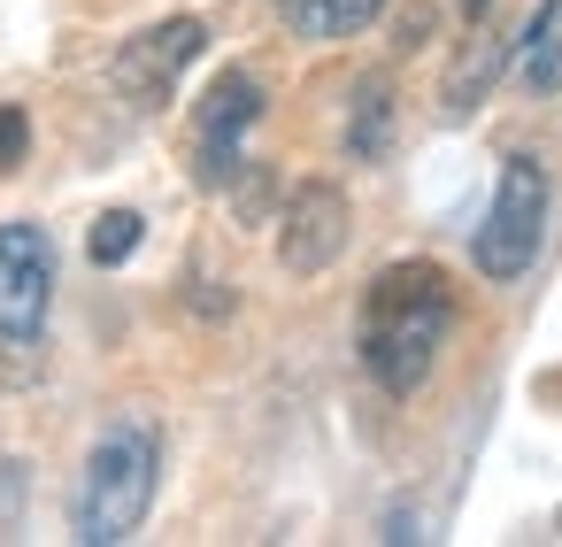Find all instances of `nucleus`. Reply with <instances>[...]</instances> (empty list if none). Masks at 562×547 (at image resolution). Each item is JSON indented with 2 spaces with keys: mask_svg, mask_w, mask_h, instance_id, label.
<instances>
[{
  "mask_svg": "<svg viewBox=\"0 0 562 547\" xmlns=\"http://www.w3.org/2000/svg\"><path fill=\"white\" fill-rule=\"evenodd\" d=\"M293 40H355L385 16V0H278Z\"/></svg>",
  "mask_w": 562,
  "mask_h": 547,
  "instance_id": "9",
  "label": "nucleus"
},
{
  "mask_svg": "<svg viewBox=\"0 0 562 547\" xmlns=\"http://www.w3.org/2000/svg\"><path fill=\"white\" fill-rule=\"evenodd\" d=\"M24 155H32V124H24L16 101H0V178L24 170Z\"/></svg>",
  "mask_w": 562,
  "mask_h": 547,
  "instance_id": "12",
  "label": "nucleus"
},
{
  "mask_svg": "<svg viewBox=\"0 0 562 547\" xmlns=\"http://www.w3.org/2000/svg\"><path fill=\"white\" fill-rule=\"evenodd\" d=\"M155 485H162V432L155 416H124L93 439L86 455V478H78V501H70V532L86 547H116L147 524L155 509Z\"/></svg>",
  "mask_w": 562,
  "mask_h": 547,
  "instance_id": "2",
  "label": "nucleus"
},
{
  "mask_svg": "<svg viewBox=\"0 0 562 547\" xmlns=\"http://www.w3.org/2000/svg\"><path fill=\"white\" fill-rule=\"evenodd\" d=\"M462 9H470V16H477V9H485V0H462Z\"/></svg>",
  "mask_w": 562,
  "mask_h": 547,
  "instance_id": "13",
  "label": "nucleus"
},
{
  "mask_svg": "<svg viewBox=\"0 0 562 547\" xmlns=\"http://www.w3.org/2000/svg\"><path fill=\"white\" fill-rule=\"evenodd\" d=\"M255 116H262V86H255L247 70H224V78L209 86V101H201V124H193V139H201V178H209V186L232 178L239 139H247Z\"/></svg>",
  "mask_w": 562,
  "mask_h": 547,
  "instance_id": "7",
  "label": "nucleus"
},
{
  "mask_svg": "<svg viewBox=\"0 0 562 547\" xmlns=\"http://www.w3.org/2000/svg\"><path fill=\"white\" fill-rule=\"evenodd\" d=\"M201 47H209V24H201V16L147 24L139 40L116 47V93H124L132 109H162V101L178 93V78L201 63Z\"/></svg>",
  "mask_w": 562,
  "mask_h": 547,
  "instance_id": "5",
  "label": "nucleus"
},
{
  "mask_svg": "<svg viewBox=\"0 0 562 547\" xmlns=\"http://www.w3.org/2000/svg\"><path fill=\"white\" fill-rule=\"evenodd\" d=\"M139 232H147V224H139L132 209H109V216L93 224V239H86V255H93L101 270H116V263H132V255H139Z\"/></svg>",
  "mask_w": 562,
  "mask_h": 547,
  "instance_id": "11",
  "label": "nucleus"
},
{
  "mask_svg": "<svg viewBox=\"0 0 562 547\" xmlns=\"http://www.w3.org/2000/svg\"><path fill=\"white\" fill-rule=\"evenodd\" d=\"M55 309V239L47 224H0V339L32 347Z\"/></svg>",
  "mask_w": 562,
  "mask_h": 547,
  "instance_id": "4",
  "label": "nucleus"
},
{
  "mask_svg": "<svg viewBox=\"0 0 562 547\" xmlns=\"http://www.w3.org/2000/svg\"><path fill=\"white\" fill-rule=\"evenodd\" d=\"M447 332H454V286H447L439 263H393V270L370 278L355 347H362V370L385 393H416L431 378Z\"/></svg>",
  "mask_w": 562,
  "mask_h": 547,
  "instance_id": "1",
  "label": "nucleus"
},
{
  "mask_svg": "<svg viewBox=\"0 0 562 547\" xmlns=\"http://www.w3.org/2000/svg\"><path fill=\"white\" fill-rule=\"evenodd\" d=\"M385 139H393V101H385V78H370V86L355 93L347 155H355V163H378V155H385Z\"/></svg>",
  "mask_w": 562,
  "mask_h": 547,
  "instance_id": "10",
  "label": "nucleus"
},
{
  "mask_svg": "<svg viewBox=\"0 0 562 547\" xmlns=\"http://www.w3.org/2000/svg\"><path fill=\"white\" fill-rule=\"evenodd\" d=\"M539 239H547V170L531 155H508L501 163V186H493V209H485V224L470 239V255H477V270L493 286H508V278H524L539 263Z\"/></svg>",
  "mask_w": 562,
  "mask_h": 547,
  "instance_id": "3",
  "label": "nucleus"
},
{
  "mask_svg": "<svg viewBox=\"0 0 562 547\" xmlns=\"http://www.w3.org/2000/svg\"><path fill=\"white\" fill-rule=\"evenodd\" d=\"M516 86L524 93H562V0H539L524 40H516Z\"/></svg>",
  "mask_w": 562,
  "mask_h": 547,
  "instance_id": "8",
  "label": "nucleus"
},
{
  "mask_svg": "<svg viewBox=\"0 0 562 547\" xmlns=\"http://www.w3.org/2000/svg\"><path fill=\"white\" fill-rule=\"evenodd\" d=\"M339 247H347V193L316 178V186H301V193L285 201L278 263H285L293 278H324V270L339 263Z\"/></svg>",
  "mask_w": 562,
  "mask_h": 547,
  "instance_id": "6",
  "label": "nucleus"
}]
</instances>
